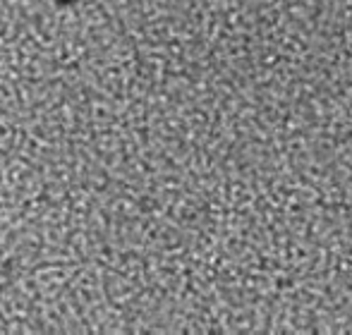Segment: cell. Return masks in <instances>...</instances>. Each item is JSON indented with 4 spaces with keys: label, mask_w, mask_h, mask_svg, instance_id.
<instances>
[{
    "label": "cell",
    "mask_w": 352,
    "mask_h": 335,
    "mask_svg": "<svg viewBox=\"0 0 352 335\" xmlns=\"http://www.w3.org/2000/svg\"><path fill=\"white\" fill-rule=\"evenodd\" d=\"M53 3H56L58 8H72V5H77L79 0H53Z\"/></svg>",
    "instance_id": "obj_1"
}]
</instances>
